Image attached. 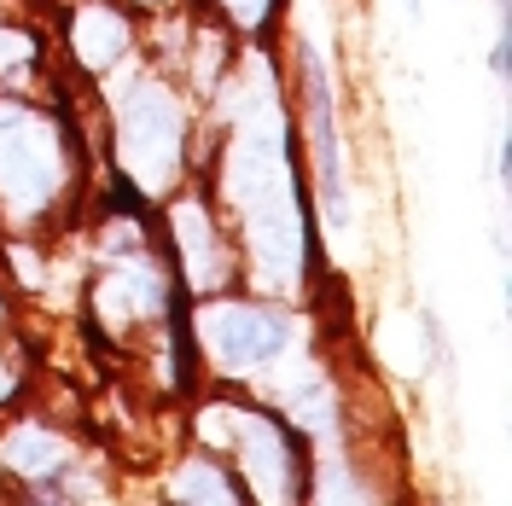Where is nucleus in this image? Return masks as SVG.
<instances>
[{
    "instance_id": "obj_3",
    "label": "nucleus",
    "mask_w": 512,
    "mask_h": 506,
    "mask_svg": "<svg viewBox=\"0 0 512 506\" xmlns=\"http://www.w3.org/2000/svg\"><path fill=\"white\" fill-rule=\"evenodd\" d=\"M6 460H12V466H18L24 477H47V472H59L64 443H59V437H47V431H12V443H6Z\"/></svg>"
},
{
    "instance_id": "obj_2",
    "label": "nucleus",
    "mask_w": 512,
    "mask_h": 506,
    "mask_svg": "<svg viewBox=\"0 0 512 506\" xmlns=\"http://www.w3.org/2000/svg\"><path fill=\"white\" fill-rule=\"evenodd\" d=\"M204 338H210V349L222 355L233 373H239V367H268V361L291 344L286 320H274L268 309H245V303H222V309H210Z\"/></svg>"
},
{
    "instance_id": "obj_1",
    "label": "nucleus",
    "mask_w": 512,
    "mask_h": 506,
    "mask_svg": "<svg viewBox=\"0 0 512 506\" xmlns=\"http://www.w3.org/2000/svg\"><path fill=\"white\" fill-rule=\"evenodd\" d=\"M12 128H18V140H0V198L12 210H35L47 187L59 181V146L24 111H12Z\"/></svg>"
}]
</instances>
